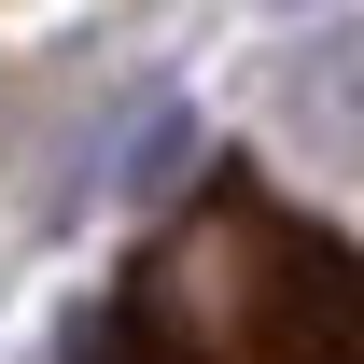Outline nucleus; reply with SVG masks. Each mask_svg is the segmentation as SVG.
<instances>
[{
  "label": "nucleus",
  "mask_w": 364,
  "mask_h": 364,
  "mask_svg": "<svg viewBox=\"0 0 364 364\" xmlns=\"http://www.w3.org/2000/svg\"><path fill=\"white\" fill-rule=\"evenodd\" d=\"M112 364H364V267L322 238L309 309H294V322H182V336L127 322V350H112Z\"/></svg>",
  "instance_id": "f257e3e1"
},
{
  "label": "nucleus",
  "mask_w": 364,
  "mask_h": 364,
  "mask_svg": "<svg viewBox=\"0 0 364 364\" xmlns=\"http://www.w3.org/2000/svg\"><path fill=\"white\" fill-rule=\"evenodd\" d=\"M252 112H267V140H280L309 182H364V28L280 43L267 85H252Z\"/></svg>",
  "instance_id": "f03ea898"
},
{
  "label": "nucleus",
  "mask_w": 364,
  "mask_h": 364,
  "mask_svg": "<svg viewBox=\"0 0 364 364\" xmlns=\"http://www.w3.org/2000/svg\"><path fill=\"white\" fill-rule=\"evenodd\" d=\"M196 140H210V127H196V98H154V112L127 127V154H112V196H168V182L196 168Z\"/></svg>",
  "instance_id": "7ed1b4c3"
},
{
  "label": "nucleus",
  "mask_w": 364,
  "mask_h": 364,
  "mask_svg": "<svg viewBox=\"0 0 364 364\" xmlns=\"http://www.w3.org/2000/svg\"><path fill=\"white\" fill-rule=\"evenodd\" d=\"M252 14H322V0H252Z\"/></svg>",
  "instance_id": "20e7f679"
}]
</instances>
